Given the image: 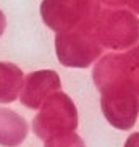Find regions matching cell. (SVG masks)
I'll return each mask as SVG.
<instances>
[{
  "mask_svg": "<svg viewBox=\"0 0 139 147\" xmlns=\"http://www.w3.org/2000/svg\"><path fill=\"white\" fill-rule=\"evenodd\" d=\"M102 110L107 120L118 129H130L139 113V95L126 81L118 79L117 86H102Z\"/></svg>",
  "mask_w": 139,
  "mask_h": 147,
  "instance_id": "cell-1",
  "label": "cell"
},
{
  "mask_svg": "<svg viewBox=\"0 0 139 147\" xmlns=\"http://www.w3.org/2000/svg\"><path fill=\"white\" fill-rule=\"evenodd\" d=\"M125 147H139V133L131 134L128 138V141H126Z\"/></svg>",
  "mask_w": 139,
  "mask_h": 147,
  "instance_id": "cell-2",
  "label": "cell"
}]
</instances>
